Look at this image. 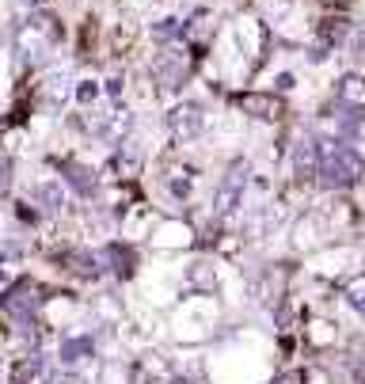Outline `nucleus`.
<instances>
[{"instance_id":"nucleus-10","label":"nucleus","mask_w":365,"mask_h":384,"mask_svg":"<svg viewBox=\"0 0 365 384\" xmlns=\"http://www.w3.org/2000/svg\"><path fill=\"white\" fill-rule=\"evenodd\" d=\"M316 168H320V149H316V141H301L297 145V152H293V171H297V179H312L316 175Z\"/></svg>"},{"instance_id":"nucleus-24","label":"nucleus","mask_w":365,"mask_h":384,"mask_svg":"<svg viewBox=\"0 0 365 384\" xmlns=\"http://www.w3.org/2000/svg\"><path fill=\"white\" fill-rule=\"evenodd\" d=\"M0 282H4V271H0Z\"/></svg>"},{"instance_id":"nucleus-17","label":"nucleus","mask_w":365,"mask_h":384,"mask_svg":"<svg viewBox=\"0 0 365 384\" xmlns=\"http://www.w3.org/2000/svg\"><path fill=\"white\" fill-rule=\"evenodd\" d=\"M65 259H69V263H76L72 271H76V274H84V278H95V274H99V259H95V255H84V251H72V255H65Z\"/></svg>"},{"instance_id":"nucleus-18","label":"nucleus","mask_w":365,"mask_h":384,"mask_svg":"<svg viewBox=\"0 0 365 384\" xmlns=\"http://www.w3.org/2000/svg\"><path fill=\"white\" fill-rule=\"evenodd\" d=\"M346 301L354 305V312H362V316H365V274H362V278H354V282L346 285Z\"/></svg>"},{"instance_id":"nucleus-19","label":"nucleus","mask_w":365,"mask_h":384,"mask_svg":"<svg viewBox=\"0 0 365 384\" xmlns=\"http://www.w3.org/2000/svg\"><path fill=\"white\" fill-rule=\"evenodd\" d=\"M8 186H12V160H8V152L0 149V198L8 194Z\"/></svg>"},{"instance_id":"nucleus-15","label":"nucleus","mask_w":365,"mask_h":384,"mask_svg":"<svg viewBox=\"0 0 365 384\" xmlns=\"http://www.w3.org/2000/svg\"><path fill=\"white\" fill-rule=\"evenodd\" d=\"M38 202H42V209H50V214H58V209L65 206V194L58 183H42L38 186Z\"/></svg>"},{"instance_id":"nucleus-22","label":"nucleus","mask_w":365,"mask_h":384,"mask_svg":"<svg viewBox=\"0 0 365 384\" xmlns=\"http://www.w3.org/2000/svg\"><path fill=\"white\" fill-rule=\"evenodd\" d=\"M278 384H305V377H301V373H286Z\"/></svg>"},{"instance_id":"nucleus-6","label":"nucleus","mask_w":365,"mask_h":384,"mask_svg":"<svg viewBox=\"0 0 365 384\" xmlns=\"http://www.w3.org/2000/svg\"><path fill=\"white\" fill-rule=\"evenodd\" d=\"M168 126H172V134L179 137V141H190V137L202 134L206 114H202L198 103H179V107H172V114H168Z\"/></svg>"},{"instance_id":"nucleus-4","label":"nucleus","mask_w":365,"mask_h":384,"mask_svg":"<svg viewBox=\"0 0 365 384\" xmlns=\"http://www.w3.org/2000/svg\"><path fill=\"white\" fill-rule=\"evenodd\" d=\"M152 77L160 80V88H183L186 77H190V57L183 50H168L156 57V65H152Z\"/></svg>"},{"instance_id":"nucleus-1","label":"nucleus","mask_w":365,"mask_h":384,"mask_svg":"<svg viewBox=\"0 0 365 384\" xmlns=\"http://www.w3.org/2000/svg\"><path fill=\"white\" fill-rule=\"evenodd\" d=\"M61 42V23L50 12H35L19 31H15V54L23 65H42Z\"/></svg>"},{"instance_id":"nucleus-11","label":"nucleus","mask_w":365,"mask_h":384,"mask_svg":"<svg viewBox=\"0 0 365 384\" xmlns=\"http://www.w3.org/2000/svg\"><path fill=\"white\" fill-rule=\"evenodd\" d=\"M61 175L69 179V183L76 186V194H84V198L95 191V175H92V168L76 164V160H61Z\"/></svg>"},{"instance_id":"nucleus-16","label":"nucleus","mask_w":365,"mask_h":384,"mask_svg":"<svg viewBox=\"0 0 365 384\" xmlns=\"http://www.w3.org/2000/svg\"><path fill=\"white\" fill-rule=\"evenodd\" d=\"M190 285H194V289H213V285H217V274L213 271H209V263H194L190 266Z\"/></svg>"},{"instance_id":"nucleus-9","label":"nucleus","mask_w":365,"mask_h":384,"mask_svg":"<svg viewBox=\"0 0 365 384\" xmlns=\"http://www.w3.org/2000/svg\"><path fill=\"white\" fill-rule=\"evenodd\" d=\"M15 381L19 384H50L54 369H50L46 358H27V362H19V369H15Z\"/></svg>"},{"instance_id":"nucleus-2","label":"nucleus","mask_w":365,"mask_h":384,"mask_svg":"<svg viewBox=\"0 0 365 384\" xmlns=\"http://www.w3.org/2000/svg\"><path fill=\"white\" fill-rule=\"evenodd\" d=\"M316 175H323L327 186H354L365 175V160H362L358 149H350V145H343V141H331L327 149H320V168H316Z\"/></svg>"},{"instance_id":"nucleus-3","label":"nucleus","mask_w":365,"mask_h":384,"mask_svg":"<svg viewBox=\"0 0 365 384\" xmlns=\"http://www.w3.org/2000/svg\"><path fill=\"white\" fill-rule=\"evenodd\" d=\"M38 282H31V278H19V282L12 285V289L0 297V305H4V312L8 316H15V320H23V323H31V316H35V308L42 305V297H38Z\"/></svg>"},{"instance_id":"nucleus-21","label":"nucleus","mask_w":365,"mask_h":384,"mask_svg":"<svg viewBox=\"0 0 365 384\" xmlns=\"http://www.w3.org/2000/svg\"><path fill=\"white\" fill-rule=\"evenodd\" d=\"M95 95H99V88H95L92 80H88V84H80V88H76V99H80V103H92Z\"/></svg>"},{"instance_id":"nucleus-8","label":"nucleus","mask_w":365,"mask_h":384,"mask_svg":"<svg viewBox=\"0 0 365 384\" xmlns=\"http://www.w3.org/2000/svg\"><path fill=\"white\" fill-rule=\"evenodd\" d=\"M236 103H240V111L255 114V118H266V122H274V118H282V114H286L282 99H274V95H255V92H248V95H236Z\"/></svg>"},{"instance_id":"nucleus-5","label":"nucleus","mask_w":365,"mask_h":384,"mask_svg":"<svg viewBox=\"0 0 365 384\" xmlns=\"http://www.w3.org/2000/svg\"><path fill=\"white\" fill-rule=\"evenodd\" d=\"M243 186H248V164H232L225 183L217 186V198H213L217 214H232L236 209V202L243 198Z\"/></svg>"},{"instance_id":"nucleus-7","label":"nucleus","mask_w":365,"mask_h":384,"mask_svg":"<svg viewBox=\"0 0 365 384\" xmlns=\"http://www.w3.org/2000/svg\"><path fill=\"white\" fill-rule=\"evenodd\" d=\"M335 99H339V107L365 111V77H358V72H346V77L335 84Z\"/></svg>"},{"instance_id":"nucleus-12","label":"nucleus","mask_w":365,"mask_h":384,"mask_svg":"<svg viewBox=\"0 0 365 384\" xmlns=\"http://www.w3.org/2000/svg\"><path fill=\"white\" fill-rule=\"evenodd\" d=\"M88 354H92V339H65L61 350H58V358L65 365H76L80 358H88Z\"/></svg>"},{"instance_id":"nucleus-14","label":"nucleus","mask_w":365,"mask_h":384,"mask_svg":"<svg viewBox=\"0 0 365 384\" xmlns=\"http://www.w3.org/2000/svg\"><path fill=\"white\" fill-rule=\"evenodd\" d=\"M129 381H133V369L122 362H107L99 369V384H129Z\"/></svg>"},{"instance_id":"nucleus-20","label":"nucleus","mask_w":365,"mask_h":384,"mask_svg":"<svg viewBox=\"0 0 365 384\" xmlns=\"http://www.w3.org/2000/svg\"><path fill=\"white\" fill-rule=\"evenodd\" d=\"M179 19H160L156 23V38H172V35H179Z\"/></svg>"},{"instance_id":"nucleus-13","label":"nucleus","mask_w":365,"mask_h":384,"mask_svg":"<svg viewBox=\"0 0 365 384\" xmlns=\"http://www.w3.org/2000/svg\"><path fill=\"white\" fill-rule=\"evenodd\" d=\"M107 259L115 263V274H118V278H129V274H133V251H129V248L111 243V248H107Z\"/></svg>"},{"instance_id":"nucleus-23","label":"nucleus","mask_w":365,"mask_h":384,"mask_svg":"<svg viewBox=\"0 0 365 384\" xmlns=\"http://www.w3.org/2000/svg\"><path fill=\"white\" fill-rule=\"evenodd\" d=\"M50 384H84L80 377H61V381H50Z\"/></svg>"}]
</instances>
